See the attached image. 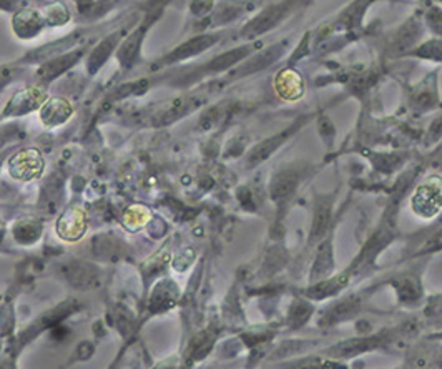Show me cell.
Returning <instances> with one entry per match:
<instances>
[{"label":"cell","mask_w":442,"mask_h":369,"mask_svg":"<svg viewBox=\"0 0 442 369\" xmlns=\"http://www.w3.org/2000/svg\"><path fill=\"white\" fill-rule=\"evenodd\" d=\"M276 90L280 92L281 97L286 100H295L298 97H301L302 93L301 76L293 70L281 72L276 79Z\"/></svg>","instance_id":"9c48e42d"},{"label":"cell","mask_w":442,"mask_h":369,"mask_svg":"<svg viewBox=\"0 0 442 369\" xmlns=\"http://www.w3.org/2000/svg\"><path fill=\"white\" fill-rule=\"evenodd\" d=\"M286 4H280V6H273L266 11L259 13V16L254 18L253 22H249V25L243 30V35H259V33L266 32L268 28L275 27L278 21L285 16L286 12Z\"/></svg>","instance_id":"3957f363"},{"label":"cell","mask_w":442,"mask_h":369,"mask_svg":"<svg viewBox=\"0 0 442 369\" xmlns=\"http://www.w3.org/2000/svg\"><path fill=\"white\" fill-rule=\"evenodd\" d=\"M248 50H249V47H243V49H237V50L228 52V54L221 55V57H218V59H215L213 62H210V65L205 67L203 70L218 72V70L228 69V67H232L233 64H238L239 60L244 59V57L248 55Z\"/></svg>","instance_id":"5bb4252c"},{"label":"cell","mask_w":442,"mask_h":369,"mask_svg":"<svg viewBox=\"0 0 442 369\" xmlns=\"http://www.w3.org/2000/svg\"><path fill=\"white\" fill-rule=\"evenodd\" d=\"M331 266H333V265H331L329 244H324V246L321 248L318 260H316V266H314V270H313V275H314V276H316V275H324V273L328 271Z\"/></svg>","instance_id":"ac0fdd59"},{"label":"cell","mask_w":442,"mask_h":369,"mask_svg":"<svg viewBox=\"0 0 442 369\" xmlns=\"http://www.w3.org/2000/svg\"><path fill=\"white\" fill-rule=\"evenodd\" d=\"M80 55H81L80 52H79V54H76V52H75V54H69L67 57H60V59L52 60V62H49V64L43 65L42 69L37 72V74L40 75V79H43V80L55 79L57 75H60L62 72L69 69V67L74 64L76 59H80Z\"/></svg>","instance_id":"7c38bea8"},{"label":"cell","mask_w":442,"mask_h":369,"mask_svg":"<svg viewBox=\"0 0 442 369\" xmlns=\"http://www.w3.org/2000/svg\"><path fill=\"white\" fill-rule=\"evenodd\" d=\"M72 115L70 103L64 98H52L43 105L42 108V120L47 127H55L64 123Z\"/></svg>","instance_id":"5b68a950"},{"label":"cell","mask_w":442,"mask_h":369,"mask_svg":"<svg viewBox=\"0 0 442 369\" xmlns=\"http://www.w3.org/2000/svg\"><path fill=\"white\" fill-rule=\"evenodd\" d=\"M293 132H295V127H293V128H286L285 132L280 133V135H275L273 138H270V140L259 143L258 147H254V148H253V152L249 153V163H251V165H256V163H259L261 160H266V158L270 157L271 153L275 152L276 148L280 147L281 143L285 142L288 137L291 135Z\"/></svg>","instance_id":"30bf717a"},{"label":"cell","mask_w":442,"mask_h":369,"mask_svg":"<svg viewBox=\"0 0 442 369\" xmlns=\"http://www.w3.org/2000/svg\"><path fill=\"white\" fill-rule=\"evenodd\" d=\"M64 273L72 285L76 288H89L97 280V271L92 266H85L81 263H69L64 266Z\"/></svg>","instance_id":"ba28073f"},{"label":"cell","mask_w":442,"mask_h":369,"mask_svg":"<svg viewBox=\"0 0 442 369\" xmlns=\"http://www.w3.org/2000/svg\"><path fill=\"white\" fill-rule=\"evenodd\" d=\"M296 183L298 178L293 171H283V174L276 176L275 183L271 186V193L275 198H285V196L293 193Z\"/></svg>","instance_id":"9a60e30c"},{"label":"cell","mask_w":442,"mask_h":369,"mask_svg":"<svg viewBox=\"0 0 442 369\" xmlns=\"http://www.w3.org/2000/svg\"><path fill=\"white\" fill-rule=\"evenodd\" d=\"M86 220L85 215L80 208H72L67 212L59 222V234L65 239H76L80 238L85 232Z\"/></svg>","instance_id":"277c9868"},{"label":"cell","mask_w":442,"mask_h":369,"mask_svg":"<svg viewBox=\"0 0 442 369\" xmlns=\"http://www.w3.org/2000/svg\"><path fill=\"white\" fill-rule=\"evenodd\" d=\"M300 369H344V368L331 361H324V359H311V361L302 363Z\"/></svg>","instance_id":"ffe728a7"},{"label":"cell","mask_w":442,"mask_h":369,"mask_svg":"<svg viewBox=\"0 0 442 369\" xmlns=\"http://www.w3.org/2000/svg\"><path fill=\"white\" fill-rule=\"evenodd\" d=\"M281 54H283V45L271 47V49H268L266 52H263L261 55H258L253 62H249V65L244 67L242 72H243V74H248V72H256L259 69H264V67L271 65L276 59H280Z\"/></svg>","instance_id":"2e32d148"},{"label":"cell","mask_w":442,"mask_h":369,"mask_svg":"<svg viewBox=\"0 0 442 369\" xmlns=\"http://www.w3.org/2000/svg\"><path fill=\"white\" fill-rule=\"evenodd\" d=\"M171 288L173 286L170 285V283H162V285L157 286V291L153 293L152 303L158 305V310L168 308V306L173 305L175 296H171Z\"/></svg>","instance_id":"e0dca14e"},{"label":"cell","mask_w":442,"mask_h":369,"mask_svg":"<svg viewBox=\"0 0 442 369\" xmlns=\"http://www.w3.org/2000/svg\"><path fill=\"white\" fill-rule=\"evenodd\" d=\"M43 98H45V95H43V92H38V89H28L23 90V92H18L16 97L11 100V103H8L6 115L8 113L21 115L30 112V110L37 108L40 102H43Z\"/></svg>","instance_id":"8992f818"},{"label":"cell","mask_w":442,"mask_h":369,"mask_svg":"<svg viewBox=\"0 0 442 369\" xmlns=\"http://www.w3.org/2000/svg\"><path fill=\"white\" fill-rule=\"evenodd\" d=\"M328 222H329V208L328 207L319 208L318 215H316V220H314L313 237H319V234L326 229V227H328Z\"/></svg>","instance_id":"d6986e66"},{"label":"cell","mask_w":442,"mask_h":369,"mask_svg":"<svg viewBox=\"0 0 442 369\" xmlns=\"http://www.w3.org/2000/svg\"><path fill=\"white\" fill-rule=\"evenodd\" d=\"M216 40H218V37H215V35H203V37L191 38V40L186 42L185 45L178 47V49L173 52V55L166 57L162 64H170V62L183 60V59H188V57H193L196 54H200V52H203L205 49H208L210 45H213Z\"/></svg>","instance_id":"52a82bcc"},{"label":"cell","mask_w":442,"mask_h":369,"mask_svg":"<svg viewBox=\"0 0 442 369\" xmlns=\"http://www.w3.org/2000/svg\"><path fill=\"white\" fill-rule=\"evenodd\" d=\"M411 208L417 217L432 218L442 210V178L431 176L417 186L411 198Z\"/></svg>","instance_id":"6da1fadb"},{"label":"cell","mask_w":442,"mask_h":369,"mask_svg":"<svg viewBox=\"0 0 442 369\" xmlns=\"http://www.w3.org/2000/svg\"><path fill=\"white\" fill-rule=\"evenodd\" d=\"M143 32H145L143 28H138V30L133 33V35H130L127 40H125L122 49H120L118 57H120V60H122V64L125 67H130L132 65V62L135 60V57L138 54V47H140V42H142Z\"/></svg>","instance_id":"4fadbf2b"},{"label":"cell","mask_w":442,"mask_h":369,"mask_svg":"<svg viewBox=\"0 0 442 369\" xmlns=\"http://www.w3.org/2000/svg\"><path fill=\"white\" fill-rule=\"evenodd\" d=\"M11 175L18 180H32L37 178L43 170V158L35 148H27V150L18 152L8 161Z\"/></svg>","instance_id":"7a4b0ae2"},{"label":"cell","mask_w":442,"mask_h":369,"mask_svg":"<svg viewBox=\"0 0 442 369\" xmlns=\"http://www.w3.org/2000/svg\"><path fill=\"white\" fill-rule=\"evenodd\" d=\"M118 40H120V33H113V35L105 38L102 44L97 45V49L92 52V55H90V65H89L90 72H97L100 67H102L103 62L108 59L110 54H112V50L115 49V45H117Z\"/></svg>","instance_id":"8fae6325"}]
</instances>
